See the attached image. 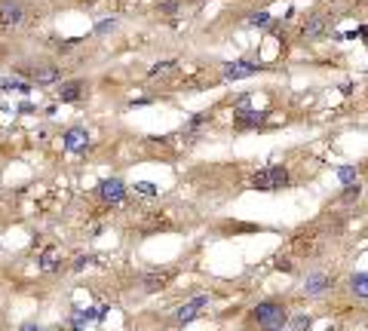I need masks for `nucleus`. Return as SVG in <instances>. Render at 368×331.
Here are the masks:
<instances>
[{
	"mask_svg": "<svg viewBox=\"0 0 368 331\" xmlns=\"http://www.w3.org/2000/svg\"><path fill=\"white\" fill-rule=\"evenodd\" d=\"M15 77L28 80L31 86H52L62 80V65L56 62H28L15 68Z\"/></svg>",
	"mask_w": 368,
	"mask_h": 331,
	"instance_id": "nucleus-1",
	"label": "nucleus"
},
{
	"mask_svg": "<svg viewBox=\"0 0 368 331\" xmlns=\"http://www.w3.org/2000/svg\"><path fill=\"white\" fill-rule=\"evenodd\" d=\"M252 319L264 331H283V325L289 322V310L279 301H261L255 307V313H252Z\"/></svg>",
	"mask_w": 368,
	"mask_h": 331,
	"instance_id": "nucleus-2",
	"label": "nucleus"
},
{
	"mask_svg": "<svg viewBox=\"0 0 368 331\" xmlns=\"http://www.w3.org/2000/svg\"><path fill=\"white\" fill-rule=\"evenodd\" d=\"M252 187H255V190H264V193L283 190V187H289V169H286L283 163L264 166V169H258V172L252 175Z\"/></svg>",
	"mask_w": 368,
	"mask_h": 331,
	"instance_id": "nucleus-3",
	"label": "nucleus"
},
{
	"mask_svg": "<svg viewBox=\"0 0 368 331\" xmlns=\"http://www.w3.org/2000/svg\"><path fill=\"white\" fill-rule=\"evenodd\" d=\"M25 3L22 0H0V28H19L25 22Z\"/></svg>",
	"mask_w": 368,
	"mask_h": 331,
	"instance_id": "nucleus-4",
	"label": "nucleus"
},
{
	"mask_svg": "<svg viewBox=\"0 0 368 331\" xmlns=\"http://www.w3.org/2000/svg\"><path fill=\"white\" fill-rule=\"evenodd\" d=\"M98 196H101L104 206H120V202L126 199V184L120 178H104L98 184Z\"/></svg>",
	"mask_w": 368,
	"mask_h": 331,
	"instance_id": "nucleus-5",
	"label": "nucleus"
},
{
	"mask_svg": "<svg viewBox=\"0 0 368 331\" xmlns=\"http://www.w3.org/2000/svg\"><path fill=\"white\" fill-rule=\"evenodd\" d=\"M62 144H65L68 154H86V147H89V132H86L83 126H71L62 135Z\"/></svg>",
	"mask_w": 368,
	"mask_h": 331,
	"instance_id": "nucleus-6",
	"label": "nucleus"
},
{
	"mask_svg": "<svg viewBox=\"0 0 368 331\" xmlns=\"http://www.w3.org/2000/svg\"><path fill=\"white\" fill-rule=\"evenodd\" d=\"M331 285H335V279H331V276L328 273H307V279H304V294H307V298H319V294H325Z\"/></svg>",
	"mask_w": 368,
	"mask_h": 331,
	"instance_id": "nucleus-7",
	"label": "nucleus"
},
{
	"mask_svg": "<svg viewBox=\"0 0 368 331\" xmlns=\"http://www.w3.org/2000/svg\"><path fill=\"white\" fill-rule=\"evenodd\" d=\"M172 279H175V270H169V267L142 273V285H145V291H160V288H166Z\"/></svg>",
	"mask_w": 368,
	"mask_h": 331,
	"instance_id": "nucleus-8",
	"label": "nucleus"
},
{
	"mask_svg": "<svg viewBox=\"0 0 368 331\" xmlns=\"http://www.w3.org/2000/svg\"><path fill=\"white\" fill-rule=\"evenodd\" d=\"M261 71V65L255 62H230L224 65V80H245V77H255Z\"/></svg>",
	"mask_w": 368,
	"mask_h": 331,
	"instance_id": "nucleus-9",
	"label": "nucleus"
},
{
	"mask_svg": "<svg viewBox=\"0 0 368 331\" xmlns=\"http://www.w3.org/2000/svg\"><path fill=\"white\" fill-rule=\"evenodd\" d=\"M206 307H209V294H200V298H194V301L181 304V307H178V313H175V319H178V322H190V319H197Z\"/></svg>",
	"mask_w": 368,
	"mask_h": 331,
	"instance_id": "nucleus-10",
	"label": "nucleus"
},
{
	"mask_svg": "<svg viewBox=\"0 0 368 331\" xmlns=\"http://www.w3.org/2000/svg\"><path fill=\"white\" fill-rule=\"evenodd\" d=\"M328 22H325V15H307V22L301 25V37L304 40H319V37L325 34Z\"/></svg>",
	"mask_w": 368,
	"mask_h": 331,
	"instance_id": "nucleus-11",
	"label": "nucleus"
},
{
	"mask_svg": "<svg viewBox=\"0 0 368 331\" xmlns=\"http://www.w3.org/2000/svg\"><path fill=\"white\" fill-rule=\"evenodd\" d=\"M83 89H86V83L83 80H62V86H59V101H80V95H83Z\"/></svg>",
	"mask_w": 368,
	"mask_h": 331,
	"instance_id": "nucleus-12",
	"label": "nucleus"
},
{
	"mask_svg": "<svg viewBox=\"0 0 368 331\" xmlns=\"http://www.w3.org/2000/svg\"><path fill=\"white\" fill-rule=\"evenodd\" d=\"M264 123V114H258V110H249V107H239L233 114V126L236 129H252V126H261Z\"/></svg>",
	"mask_w": 368,
	"mask_h": 331,
	"instance_id": "nucleus-13",
	"label": "nucleus"
},
{
	"mask_svg": "<svg viewBox=\"0 0 368 331\" xmlns=\"http://www.w3.org/2000/svg\"><path fill=\"white\" fill-rule=\"evenodd\" d=\"M350 291H353L356 298L368 301V273H353L350 276Z\"/></svg>",
	"mask_w": 368,
	"mask_h": 331,
	"instance_id": "nucleus-14",
	"label": "nucleus"
},
{
	"mask_svg": "<svg viewBox=\"0 0 368 331\" xmlns=\"http://www.w3.org/2000/svg\"><path fill=\"white\" fill-rule=\"evenodd\" d=\"M0 92H22V95H28L31 83L22 77H6V80H0Z\"/></svg>",
	"mask_w": 368,
	"mask_h": 331,
	"instance_id": "nucleus-15",
	"label": "nucleus"
},
{
	"mask_svg": "<svg viewBox=\"0 0 368 331\" xmlns=\"http://www.w3.org/2000/svg\"><path fill=\"white\" fill-rule=\"evenodd\" d=\"M89 319H98V310H74V313H71V322H68V325H71V328H83Z\"/></svg>",
	"mask_w": 368,
	"mask_h": 331,
	"instance_id": "nucleus-16",
	"label": "nucleus"
},
{
	"mask_svg": "<svg viewBox=\"0 0 368 331\" xmlns=\"http://www.w3.org/2000/svg\"><path fill=\"white\" fill-rule=\"evenodd\" d=\"M135 193H138V196H150V199H153V196H160V187H156L153 181H138V184H135Z\"/></svg>",
	"mask_w": 368,
	"mask_h": 331,
	"instance_id": "nucleus-17",
	"label": "nucleus"
},
{
	"mask_svg": "<svg viewBox=\"0 0 368 331\" xmlns=\"http://www.w3.org/2000/svg\"><path fill=\"white\" fill-rule=\"evenodd\" d=\"M359 196H362V187H359L356 181H353V184H347L344 193H341V199H344V202H353V199H359Z\"/></svg>",
	"mask_w": 368,
	"mask_h": 331,
	"instance_id": "nucleus-18",
	"label": "nucleus"
},
{
	"mask_svg": "<svg viewBox=\"0 0 368 331\" xmlns=\"http://www.w3.org/2000/svg\"><path fill=\"white\" fill-rule=\"evenodd\" d=\"M175 65H178V62H160V65H153L150 68V77H163V74H169V71H175Z\"/></svg>",
	"mask_w": 368,
	"mask_h": 331,
	"instance_id": "nucleus-19",
	"label": "nucleus"
},
{
	"mask_svg": "<svg viewBox=\"0 0 368 331\" xmlns=\"http://www.w3.org/2000/svg\"><path fill=\"white\" fill-rule=\"evenodd\" d=\"M338 178H341L344 184H353V181H356V169H353V166H341V169H338Z\"/></svg>",
	"mask_w": 368,
	"mask_h": 331,
	"instance_id": "nucleus-20",
	"label": "nucleus"
},
{
	"mask_svg": "<svg viewBox=\"0 0 368 331\" xmlns=\"http://www.w3.org/2000/svg\"><path fill=\"white\" fill-rule=\"evenodd\" d=\"M249 25H255V28H264V25H270V12H255V15L249 18Z\"/></svg>",
	"mask_w": 368,
	"mask_h": 331,
	"instance_id": "nucleus-21",
	"label": "nucleus"
},
{
	"mask_svg": "<svg viewBox=\"0 0 368 331\" xmlns=\"http://www.w3.org/2000/svg\"><path fill=\"white\" fill-rule=\"evenodd\" d=\"M292 328H294V331H307V328H310V316H294V319H292Z\"/></svg>",
	"mask_w": 368,
	"mask_h": 331,
	"instance_id": "nucleus-22",
	"label": "nucleus"
},
{
	"mask_svg": "<svg viewBox=\"0 0 368 331\" xmlns=\"http://www.w3.org/2000/svg\"><path fill=\"white\" fill-rule=\"evenodd\" d=\"M203 123H209V114H200V117H194V120H190V123H187L184 129H187V132H190V129H200Z\"/></svg>",
	"mask_w": 368,
	"mask_h": 331,
	"instance_id": "nucleus-23",
	"label": "nucleus"
},
{
	"mask_svg": "<svg viewBox=\"0 0 368 331\" xmlns=\"http://www.w3.org/2000/svg\"><path fill=\"white\" fill-rule=\"evenodd\" d=\"M114 25H117L114 18H104V22H98V25H95V31H98V34H108V31H111Z\"/></svg>",
	"mask_w": 368,
	"mask_h": 331,
	"instance_id": "nucleus-24",
	"label": "nucleus"
},
{
	"mask_svg": "<svg viewBox=\"0 0 368 331\" xmlns=\"http://www.w3.org/2000/svg\"><path fill=\"white\" fill-rule=\"evenodd\" d=\"M160 12H178V3H175V0H166V3H160Z\"/></svg>",
	"mask_w": 368,
	"mask_h": 331,
	"instance_id": "nucleus-25",
	"label": "nucleus"
},
{
	"mask_svg": "<svg viewBox=\"0 0 368 331\" xmlns=\"http://www.w3.org/2000/svg\"><path fill=\"white\" fill-rule=\"evenodd\" d=\"M89 261H92V257H77V261H74V270H83Z\"/></svg>",
	"mask_w": 368,
	"mask_h": 331,
	"instance_id": "nucleus-26",
	"label": "nucleus"
},
{
	"mask_svg": "<svg viewBox=\"0 0 368 331\" xmlns=\"http://www.w3.org/2000/svg\"><path fill=\"white\" fill-rule=\"evenodd\" d=\"M19 331H43V328H40V325H34V322H25Z\"/></svg>",
	"mask_w": 368,
	"mask_h": 331,
	"instance_id": "nucleus-27",
	"label": "nucleus"
}]
</instances>
